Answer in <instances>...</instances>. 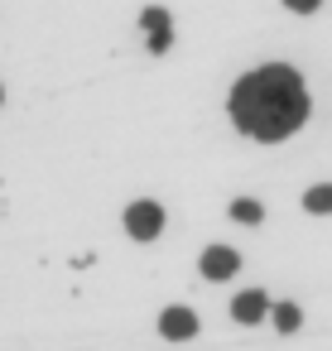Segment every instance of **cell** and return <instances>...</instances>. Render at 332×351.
<instances>
[{"label":"cell","instance_id":"obj_8","mask_svg":"<svg viewBox=\"0 0 332 351\" xmlns=\"http://www.w3.org/2000/svg\"><path fill=\"white\" fill-rule=\"evenodd\" d=\"M298 322H303V313H298L294 303H279V308H274V327H279V332H294Z\"/></svg>","mask_w":332,"mask_h":351},{"label":"cell","instance_id":"obj_4","mask_svg":"<svg viewBox=\"0 0 332 351\" xmlns=\"http://www.w3.org/2000/svg\"><path fill=\"white\" fill-rule=\"evenodd\" d=\"M159 332H164L169 341H188V337H198V317H193L188 308H169V313L159 317Z\"/></svg>","mask_w":332,"mask_h":351},{"label":"cell","instance_id":"obj_7","mask_svg":"<svg viewBox=\"0 0 332 351\" xmlns=\"http://www.w3.org/2000/svg\"><path fill=\"white\" fill-rule=\"evenodd\" d=\"M231 217H236V221H246V226H255V221L265 217V207H260V202H250V197H236V202H231Z\"/></svg>","mask_w":332,"mask_h":351},{"label":"cell","instance_id":"obj_1","mask_svg":"<svg viewBox=\"0 0 332 351\" xmlns=\"http://www.w3.org/2000/svg\"><path fill=\"white\" fill-rule=\"evenodd\" d=\"M231 121L255 140H289L308 121V92L294 68L265 63L231 87Z\"/></svg>","mask_w":332,"mask_h":351},{"label":"cell","instance_id":"obj_9","mask_svg":"<svg viewBox=\"0 0 332 351\" xmlns=\"http://www.w3.org/2000/svg\"><path fill=\"white\" fill-rule=\"evenodd\" d=\"M140 25H145L150 34H159V29H169V10H159V5H150V10L140 15Z\"/></svg>","mask_w":332,"mask_h":351},{"label":"cell","instance_id":"obj_11","mask_svg":"<svg viewBox=\"0 0 332 351\" xmlns=\"http://www.w3.org/2000/svg\"><path fill=\"white\" fill-rule=\"evenodd\" d=\"M169 44H174V34H169V29H159V34H150V49H154V53H164Z\"/></svg>","mask_w":332,"mask_h":351},{"label":"cell","instance_id":"obj_3","mask_svg":"<svg viewBox=\"0 0 332 351\" xmlns=\"http://www.w3.org/2000/svg\"><path fill=\"white\" fill-rule=\"evenodd\" d=\"M236 269H241V255L226 250V245H212V250L202 255V274H207V279H231Z\"/></svg>","mask_w":332,"mask_h":351},{"label":"cell","instance_id":"obj_5","mask_svg":"<svg viewBox=\"0 0 332 351\" xmlns=\"http://www.w3.org/2000/svg\"><path fill=\"white\" fill-rule=\"evenodd\" d=\"M265 308H270V298H265L260 289H250V293H241V298L231 303V317H236V322H260Z\"/></svg>","mask_w":332,"mask_h":351},{"label":"cell","instance_id":"obj_2","mask_svg":"<svg viewBox=\"0 0 332 351\" xmlns=\"http://www.w3.org/2000/svg\"><path fill=\"white\" fill-rule=\"evenodd\" d=\"M126 231H130L135 241H154V236L164 231V207H159V202H135V207L126 212Z\"/></svg>","mask_w":332,"mask_h":351},{"label":"cell","instance_id":"obj_10","mask_svg":"<svg viewBox=\"0 0 332 351\" xmlns=\"http://www.w3.org/2000/svg\"><path fill=\"white\" fill-rule=\"evenodd\" d=\"M284 5H289L294 15H308V10H318V5H322V0H284Z\"/></svg>","mask_w":332,"mask_h":351},{"label":"cell","instance_id":"obj_6","mask_svg":"<svg viewBox=\"0 0 332 351\" xmlns=\"http://www.w3.org/2000/svg\"><path fill=\"white\" fill-rule=\"evenodd\" d=\"M303 207H308V212H332V183L308 188V193H303Z\"/></svg>","mask_w":332,"mask_h":351}]
</instances>
